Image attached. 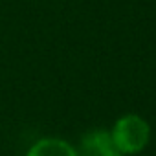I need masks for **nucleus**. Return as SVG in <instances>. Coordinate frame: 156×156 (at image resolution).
<instances>
[{"label":"nucleus","mask_w":156,"mask_h":156,"mask_svg":"<svg viewBox=\"0 0 156 156\" xmlns=\"http://www.w3.org/2000/svg\"><path fill=\"white\" fill-rule=\"evenodd\" d=\"M112 147L114 143H112L110 132L105 129H94L83 136L79 156H105Z\"/></svg>","instance_id":"nucleus-3"},{"label":"nucleus","mask_w":156,"mask_h":156,"mask_svg":"<svg viewBox=\"0 0 156 156\" xmlns=\"http://www.w3.org/2000/svg\"><path fill=\"white\" fill-rule=\"evenodd\" d=\"M105 156H127V154H125V152H121V151H118L116 147H112V149H110Z\"/></svg>","instance_id":"nucleus-4"},{"label":"nucleus","mask_w":156,"mask_h":156,"mask_svg":"<svg viewBox=\"0 0 156 156\" xmlns=\"http://www.w3.org/2000/svg\"><path fill=\"white\" fill-rule=\"evenodd\" d=\"M26 156H79V151L66 140L42 138L30 147Z\"/></svg>","instance_id":"nucleus-2"},{"label":"nucleus","mask_w":156,"mask_h":156,"mask_svg":"<svg viewBox=\"0 0 156 156\" xmlns=\"http://www.w3.org/2000/svg\"><path fill=\"white\" fill-rule=\"evenodd\" d=\"M108 132L114 147L127 156L140 154L151 141V125L140 114L119 116Z\"/></svg>","instance_id":"nucleus-1"}]
</instances>
